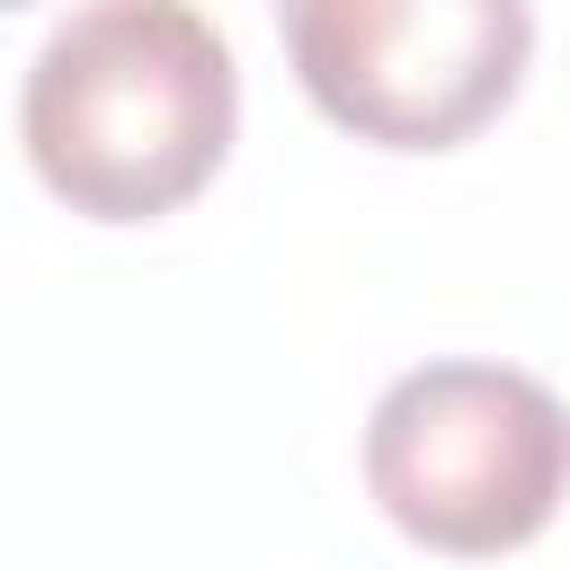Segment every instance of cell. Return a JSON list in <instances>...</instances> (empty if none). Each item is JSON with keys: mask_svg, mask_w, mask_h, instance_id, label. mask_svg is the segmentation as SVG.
<instances>
[{"mask_svg": "<svg viewBox=\"0 0 570 570\" xmlns=\"http://www.w3.org/2000/svg\"><path fill=\"white\" fill-rule=\"evenodd\" d=\"M240 62L196 0H80L27 62L18 142L89 223L178 214L232 151Z\"/></svg>", "mask_w": 570, "mask_h": 570, "instance_id": "cell-1", "label": "cell"}, {"mask_svg": "<svg viewBox=\"0 0 570 570\" xmlns=\"http://www.w3.org/2000/svg\"><path fill=\"white\" fill-rule=\"evenodd\" d=\"M365 490L410 543L499 561L570 499V410L552 383L490 356L410 365L365 419Z\"/></svg>", "mask_w": 570, "mask_h": 570, "instance_id": "cell-2", "label": "cell"}, {"mask_svg": "<svg viewBox=\"0 0 570 570\" xmlns=\"http://www.w3.org/2000/svg\"><path fill=\"white\" fill-rule=\"evenodd\" d=\"M303 98L383 151L472 142L525 80L534 0H276Z\"/></svg>", "mask_w": 570, "mask_h": 570, "instance_id": "cell-3", "label": "cell"}, {"mask_svg": "<svg viewBox=\"0 0 570 570\" xmlns=\"http://www.w3.org/2000/svg\"><path fill=\"white\" fill-rule=\"evenodd\" d=\"M0 9H27V0H0Z\"/></svg>", "mask_w": 570, "mask_h": 570, "instance_id": "cell-4", "label": "cell"}]
</instances>
